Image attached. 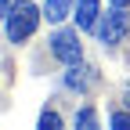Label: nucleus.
<instances>
[{
	"instance_id": "1a4fd4ad",
	"label": "nucleus",
	"mask_w": 130,
	"mask_h": 130,
	"mask_svg": "<svg viewBox=\"0 0 130 130\" xmlns=\"http://www.w3.org/2000/svg\"><path fill=\"white\" fill-rule=\"evenodd\" d=\"M108 123H112V126H130V112H116Z\"/></svg>"
},
{
	"instance_id": "f257e3e1",
	"label": "nucleus",
	"mask_w": 130,
	"mask_h": 130,
	"mask_svg": "<svg viewBox=\"0 0 130 130\" xmlns=\"http://www.w3.org/2000/svg\"><path fill=\"white\" fill-rule=\"evenodd\" d=\"M40 14H43V11H36L32 0H18V4L4 14V18H7V40H11V43L29 40L32 32H36V25H40Z\"/></svg>"
},
{
	"instance_id": "f03ea898",
	"label": "nucleus",
	"mask_w": 130,
	"mask_h": 130,
	"mask_svg": "<svg viewBox=\"0 0 130 130\" xmlns=\"http://www.w3.org/2000/svg\"><path fill=\"white\" fill-rule=\"evenodd\" d=\"M126 29H130V14H126V7H112L108 14H105V22L98 25V36H101V43L105 47H116L123 36H126Z\"/></svg>"
},
{
	"instance_id": "20e7f679",
	"label": "nucleus",
	"mask_w": 130,
	"mask_h": 130,
	"mask_svg": "<svg viewBox=\"0 0 130 130\" xmlns=\"http://www.w3.org/2000/svg\"><path fill=\"white\" fill-rule=\"evenodd\" d=\"M90 83H98V72L90 69V65L72 61V65H69V72H65V87H72V90H79V94H83Z\"/></svg>"
},
{
	"instance_id": "423d86ee",
	"label": "nucleus",
	"mask_w": 130,
	"mask_h": 130,
	"mask_svg": "<svg viewBox=\"0 0 130 130\" xmlns=\"http://www.w3.org/2000/svg\"><path fill=\"white\" fill-rule=\"evenodd\" d=\"M69 4H72V0H47V7H43L47 22H61L65 14H69Z\"/></svg>"
},
{
	"instance_id": "7ed1b4c3",
	"label": "nucleus",
	"mask_w": 130,
	"mask_h": 130,
	"mask_svg": "<svg viewBox=\"0 0 130 130\" xmlns=\"http://www.w3.org/2000/svg\"><path fill=\"white\" fill-rule=\"evenodd\" d=\"M51 51H54V58H61L65 65L79 61V58H83V47H79L76 29H58L54 36H51Z\"/></svg>"
},
{
	"instance_id": "39448f33",
	"label": "nucleus",
	"mask_w": 130,
	"mask_h": 130,
	"mask_svg": "<svg viewBox=\"0 0 130 130\" xmlns=\"http://www.w3.org/2000/svg\"><path fill=\"white\" fill-rule=\"evenodd\" d=\"M76 25L79 29H98V0H79L76 4Z\"/></svg>"
},
{
	"instance_id": "9d476101",
	"label": "nucleus",
	"mask_w": 130,
	"mask_h": 130,
	"mask_svg": "<svg viewBox=\"0 0 130 130\" xmlns=\"http://www.w3.org/2000/svg\"><path fill=\"white\" fill-rule=\"evenodd\" d=\"M112 4H119V7H126V4H130V0H112Z\"/></svg>"
},
{
	"instance_id": "6e6552de",
	"label": "nucleus",
	"mask_w": 130,
	"mask_h": 130,
	"mask_svg": "<svg viewBox=\"0 0 130 130\" xmlns=\"http://www.w3.org/2000/svg\"><path fill=\"white\" fill-rule=\"evenodd\" d=\"M76 126H98V116H94L90 108H83V112L76 116Z\"/></svg>"
},
{
	"instance_id": "0eeeda50",
	"label": "nucleus",
	"mask_w": 130,
	"mask_h": 130,
	"mask_svg": "<svg viewBox=\"0 0 130 130\" xmlns=\"http://www.w3.org/2000/svg\"><path fill=\"white\" fill-rule=\"evenodd\" d=\"M58 126H61L58 112H43V116H40V130H58Z\"/></svg>"
}]
</instances>
